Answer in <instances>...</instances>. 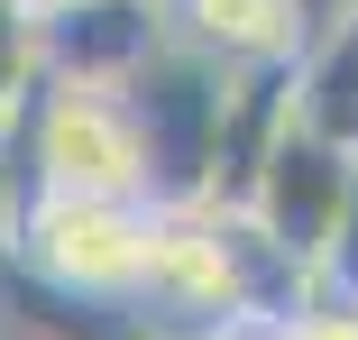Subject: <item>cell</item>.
<instances>
[{
	"instance_id": "cell-1",
	"label": "cell",
	"mask_w": 358,
	"mask_h": 340,
	"mask_svg": "<svg viewBox=\"0 0 358 340\" xmlns=\"http://www.w3.org/2000/svg\"><path fill=\"white\" fill-rule=\"evenodd\" d=\"M148 221H157V202H129V193L28 184L19 221H10V267L28 285H46L55 304H120V313H138Z\"/></svg>"
},
{
	"instance_id": "cell-2",
	"label": "cell",
	"mask_w": 358,
	"mask_h": 340,
	"mask_svg": "<svg viewBox=\"0 0 358 340\" xmlns=\"http://www.w3.org/2000/svg\"><path fill=\"white\" fill-rule=\"evenodd\" d=\"M10 129H19V166H28V184L157 202L148 139H138L129 92H101V83H37V92L10 111Z\"/></svg>"
},
{
	"instance_id": "cell-3",
	"label": "cell",
	"mask_w": 358,
	"mask_h": 340,
	"mask_svg": "<svg viewBox=\"0 0 358 340\" xmlns=\"http://www.w3.org/2000/svg\"><path fill=\"white\" fill-rule=\"evenodd\" d=\"M221 83H230V64H211L184 37H166L120 83L129 111H138V139H148L157 202H184V193H211V184H221Z\"/></svg>"
},
{
	"instance_id": "cell-4",
	"label": "cell",
	"mask_w": 358,
	"mask_h": 340,
	"mask_svg": "<svg viewBox=\"0 0 358 340\" xmlns=\"http://www.w3.org/2000/svg\"><path fill=\"white\" fill-rule=\"evenodd\" d=\"M138 322H148V331L248 322V313H239V276H230L221 193L157 202V221H148V267H138Z\"/></svg>"
},
{
	"instance_id": "cell-5",
	"label": "cell",
	"mask_w": 358,
	"mask_h": 340,
	"mask_svg": "<svg viewBox=\"0 0 358 340\" xmlns=\"http://www.w3.org/2000/svg\"><path fill=\"white\" fill-rule=\"evenodd\" d=\"M166 37H175L166 0H55V10H37V83L120 92Z\"/></svg>"
},
{
	"instance_id": "cell-6",
	"label": "cell",
	"mask_w": 358,
	"mask_h": 340,
	"mask_svg": "<svg viewBox=\"0 0 358 340\" xmlns=\"http://www.w3.org/2000/svg\"><path fill=\"white\" fill-rule=\"evenodd\" d=\"M349 148H331V139H313L303 120H285V139L266 148V166L248 175V212L294 248V257H313L322 267V248H331V230H340V202H349Z\"/></svg>"
},
{
	"instance_id": "cell-7",
	"label": "cell",
	"mask_w": 358,
	"mask_h": 340,
	"mask_svg": "<svg viewBox=\"0 0 358 340\" xmlns=\"http://www.w3.org/2000/svg\"><path fill=\"white\" fill-rule=\"evenodd\" d=\"M175 37L211 64H294L322 28V0H166Z\"/></svg>"
},
{
	"instance_id": "cell-8",
	"label": "cell",
	"mask_w": 358,
	"mask_h": 340,
	"mask_svg": "<svg viewBox=\"0 0 358 340\" xmlns=\"http://www.w3.org/2000/svg\"><path fill=\"white\" fill-rule=\"evenodd\" d=\"M294 120L313 139L358 157V0L349 10H322L313 46L294 55Z\"/></svg>"
},
{
	"instance_id": "cell-9",
	"label": "cell",
	"mask_w": 358,
	"mask_h": 340,
	"mask_svg": "<svg viewBox=\"0 0 358 340\" xmlns=\"http://www.w3.org/2000/svg\"><path fill=\"white\" fill-rule=\"evenodd\" d=\"M37 92V10L28 0H0V120Z\"/></svg>"
},
{
	"instance_id": "cell-10",
	"label": "cell",
	"mask_w": 358,
	"mask_h": 340,
	"mask_svg": "<svg viewBox=\"0 0 358 340\" xmlns=\"http://www.w3.org/2000/svg\"><path fill=\"white\" fill-rule=\"evenodd\" d=\"M322 313H358V166H349L340 230H331V248H322Z\"/></svg>"
},
{
	"instance_id": "cell-11",
	"label": "cell",
	"mask_w": 358,
	"mask_h": 340,
	"mask_svg": "<svg viewBox=\"0 0 358 340\" xmlns=\"http://www.w3.org/2000/svg\"><path fill=\"white\" fill-rule=\"evenodd\" d=\"M19 202H28V166H19V129L0 120V257H10V221H19Z\"/></svg>"
},
{
	"instance_id": "cell-12",
	"label": "cell",
	"mask_w": 358,
	"mask_h": 340,
	"mask_svg": "<svg viewBox=\"0 0 358 340\" xmlns=\"http://www.w3.org/2000/svg\"><path fill=\"white\" fill-rule=\"evenodd\" d=\"M148 340H303V322H202V331H148Z\"/></svg>"
},
{
	"instance_id": "cell-13",
	"label": "cell",
	"mask_w": 358,
	"mask_h": 340,
	"mask_svg": "<svg viewBox=\"0 0 358 340\" xmlns=\"http://www.w3.org/2000/svg\"><path fill=\"white\" fill-rule=\"evenodd\" d=\"M303 340H358V313H313Z\"/></svg>"
},
{
	"instance_id": "cell-14",
	"label": "cell",
	"mask_w": 358,
	"mask_h": 340,
	"mask_svg": "<svg viewBox=\"0 0 358 340\" xmlns=\"http://www.w3.org/2000/svg\"><path fill=\"white\" fill-rule=\"evenodd\" d=\"M28 10H55V0H28Z\"/></svg>"
}]
</instances>
